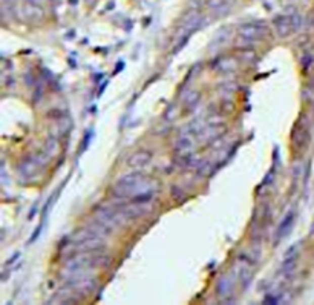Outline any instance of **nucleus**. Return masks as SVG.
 <instances>
[{
  "instance_id": "obj_5",
  "label": "nucleus",
  "mask_w": 314,
  "mask_h": 305,
  "mask_svg": "<svg viewBox=\"0 0 314 305\" xmlns=\"http://www.w3.org/2000/svg\"><path fill=\"white\" fill-rule=\"evenodd\" d=\"M150 158H152L150 152H147V150H138V152H135L133 155H130V158L127 160V164L130 167H143V166L149 164Z\"/></svg>"
},
{
  "instance_id": "obj_1",
  "label": "nucleus",
  "mask_w": 314,
  "mask_h": 305,
  "mask_svg": "<svg viewBox=\"0 0 314 305\" xmlns=\"http://www.w3.org/2000/svg\"><path fill=\"white\" fill-rule=\"evenodd\" d=\"M112 195L118 199L130 198L133 202H147L153 198V190L147 186L141 173H129L121 177L112 187Z\"/></svg>"
},
{
  "instance_id": "obj_7",
  "label": "nucleus",
  "mask_w": 314,
  "mask_h": 305,
  "mask_svg": "<svg viewBox=\"0 0 314 305\" xmlns=\"http://www.w3.org/2000/svg\"><path fill=\"white\" fill-rule=\"evenodd\" d=\"M233 288V281L229 278V276H224L221 278V281L218 282V293L219 296H227Z\"/></svg>"
},
{
  "instance_id": "obj_8",
  "label": "nucleus",
  "mask_w": 314,
  "mask_h": 305,
  "mask_svg": "<svg viewBox=\"0 0 314 305\" xmlns=\"http://www.w3.org/2000/svg\"><path fill=\"white\" fill-rule=\"evenodd\" d=\"M29 4H32V5H41L43 4V0H28Z\"/></svg>"
},
{
  "instance_id": "obj_6",
  "label": "nucleus",
  "mask_w": 314,
  "mask_h": 305,
  "mask_svg": "<svg viewBox=\"0 0 314 305\" xmlns=\"http://www.w3.org/2000/svg\"><path fill=\"white\" fill-rule=\"evenodd\" d=\"M293 226H294V212L291 210V212L287 213V216L282 220V223H281V226H279V229H278V233H276L278 239H284V238H287V235L291 232Z\"/></svg>"
},
{
  "instance_id": "obj_2",
  "label": "nucleus",
  "mask_w": 314,
  "mask_h": 305,
  "mask_svg": "<svg viewBox=\"0 0 314 305\" xmlns=\"http://www.w3.org/2000/svg\"><path fill=\"white\" fill-rule=\"evenodd\" d=\"M267 25L262 22H253V23H247L244 26L239 28L238 31V43L239 45H250L254 41L262 40L267 35Z\"/></svg>"
},
{
  "instance_id": "obj_9",
  "label": "nucleus",
  "mask_w": 314,
  "mask_h": 305,
  "mask_svg": "<svg viewBox=\"0 0 314 305\" xmlns=\"http://www.w3.org/2000/svg\"><path fill=\"white\" fill-rule=\"evenodd\" d=\"M224 2H229V4H230V2H232V0H224Z\"/></svg>"
},
{
  "instance_id": "obj_4",
  "label": "nucleus",
  "mask_w": 314,
  "mask_h": 305,
  "mask_svg": "<svg viewBox=\"0 0 314 305\" xmlns=\"http://www.w3.org/2000/svg\"><path fill=\"white\" fill-rule=\"evenodd\" d=\"M300 23L299 16H279L275 19V26L278 29V34L285 37L288 35L293 29H296Z\"/></svg>"
},
{
  "instance_id": "obj_3",
  "label": "nucleus",
  "mask_w": 314,
  "mask_h": 305,
  "mask_svg": "<svg viewBox=\"0 0 314 305\" xmlns=\"http://www.w3.org/2000/svg\"><path fill=\"white\" fill-rule=\"evenodd\" d=\"M303 118H299L294 129H293V135H291V141H293V146L294 149L302 154V152L308 147L309 144V129H308V124L306 123H302Z\"/></svg>"
}]
</instances>
